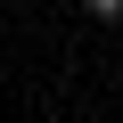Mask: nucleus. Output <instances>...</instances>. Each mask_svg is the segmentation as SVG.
<instances>
[{"mask_svg":"<svg viewBox=\"0 0 123 123\" xmlns=\"http://www.w3.org/2000/svg\"><path fill=\"white\" fill-rule=\"evenodd\" d=\"M82 8H90V17H123V0H82Z\"/></svg>","mask_w":123,"mask_h":123,"instance_id":"nucleus-1","label":"nucleus"}]
</instances>
